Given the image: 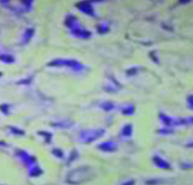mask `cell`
Here are the masks:
<instances>
[{
  "instance_id": "obj_1",
  "label": "cell",
  "mask_w": 193,
  "mask_h": 185,
  "mask_svg": "<svg viewBox=\"0 0 193 185\" xmlns=\"http://www.w3.org/2000/svg\"><path fill=\"white\" fill-rule=\"evenodd\" d=\"M188 102H190V105H191V107L193 108V96H191L190 99H188Z\"/></svg>"
}]
</instances>
